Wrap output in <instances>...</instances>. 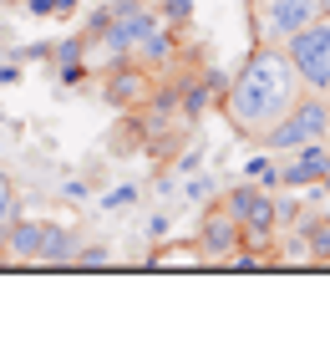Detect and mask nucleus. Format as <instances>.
Here are the masks:
<instances>
[{
  "mask_svg": "<svg viewBox=\"0 0 330 356\" xmlns=\"http://www.w3.org/2000/svg\"><path fill=\"white\" fill-rule=\"evenodd\" d=\"M300 76H295L285 46H254L249 56L239 61V72L229 76L224 87V118L229 127H234L239 138L249 143H264V133L285 118V112L295 107V97H300Z\"/></svg>",
  "mask_w": 330,
  "mask_h": 356,
  "instance_id": "obj_1",
  "label": "nucleus"
},
{
  "mask_svg": "<svg viewBox=\"0 0 330 356\" xmlns=\"http://www.w3.org/2000/svg\"><path fill=\"white\" fill-rule=\"evenodd\" d=\"M320 138H330V97L300 92L295 107L264 133V148L270 153H290V148H300V143H320Z\"/></svg>",
  "mask_w": 330,
  "mask_h": 356,
  "instance_id": "obj_2",
  "label": "nucleus"
},
{
  "mask_svg": "<svg viewBox=\"0 0 330 356\" xmlns=\"http://www.w3.org/2000/svg\"><path fill=\"white\" fill-rule=\"evenodd\" d=\"M285 56H290V67H295V76H300L305 92L330 97V15L325 10L305 31H295V36L285 41Z\"/></svg>",
  "mask_w": 330,
  "mask_h": 356,
  "instance_id": "obj_3",
  "label": "nucleus"
},
{
  "mask_svg": "<svg viewBox=\"0 0 330 356\" xmlns=\"http://www.w3.org/2000/svg\"><path fill=\"white\" fill-rule=\"evenodd\" d=\"M325 10V0H254V31L264 46H285Z\"/></svg>",
  "mask_w": 330,
  "mask_h": 356,
  "instance_id": "obj_4",
  "label": "nucleus"
},
{
  "mask_svg": "<svg viewBox=\"0 0 330 356\" xmlns=\"http://www.w3.org/2000/svg\"><path fill=\"white\" fill-rule=\"evenodd\" d=\"M193 245L198 254H204V265H229V254H234L244 245V234H239V219H229L219 199L198 209V229H193Z\"/></svg>",
  "mask_w": 330,
  "mask_h": 356,
  "instance_id": "obj_5",
  "label": "nucleus"
},
{
  "mask_svg": "<svg viewBox=\"0 0 330 356\" xmlns=\"http://www.w3.org/2000/svg\"><path fill=\"white\" fill-rule=\"evenodd\" d=\"M330 173V138L290 148L285 163H274V188H310Z\"/></svg>",
  "mask_w": 330,
  "mask_h": 356,
  "instance_id": "obj_6",
  "label": "nucleus"
},
{
  "mask_svg": "<svg viewBox=\"0 0 330 356\" xmlns=\"http://www.w3.org/2000/svg\"><path fill=\"white\" fill-rule=\"evenodd\" d=\"M41 245H46V219L15 214L0 234V265H41Z\"/></svg>",
  "mask_w": 330,
  "mask_h": 356,
  "instance_id": "obj_7",
  "label": "nucleus"
},
{
  "mask_svg": "<svg viewBox=\"0 0 330 356\" xmlns=\"http://www.w3.org/2000/svg\"><path fill=\"white\" fill-rule=\"evenodd\" d=\"M147 92H153V76L138 61H117V67L102 72V97L112 107H138V102H147Z\"/></svg>",
  "mask_w": 330,
  "mask_h": 356,
  "instance_id": "obj_8",
  "label": "nucleus"
},
{
  "mask_svg": "<svg viewBox=\"0 0 330 356\" xmlns=\"http://www.w3.org/2000/svg\"><path fill=\"white\" fill-rule=\"evenodd\" d=\"M76 245H81L76 224L46 219V245H41V265H46V270H66V265L76 260Z\"/></svg>",
  "mask_w": 330,
  "mask_h": 356,
  "instance_id": "obj_9",
  "label": "nucleus"
},
{
  "mask_svg": "<svg viewBox=\"0 0 330 356\" xmlns=\"http://www.w3.org/2000/svg\"><path fill=\"white\" fill-rule=\"evenodd\" d=\"M178 56V41H173V26H158V31H147V36L132 46V61L138 67H168V61Z\"/></svg>",
  "mask_w": 330,
  "mask_h": 356,
  "instance_id": "obj_10",
  "label": "nucleus"
},
{
  "mask_svg": "<svg viewBox=\"0 0 330 356\" xmlns=\"http://www.w3.org/2000/svg\"><path fill=\"white\" fill-rule=\"evenodd\" d=\"M147 265H153V270H198L204 254H198L193 239H183V245H168V239H163V245L147 254Z\"/></svg>",
  "mask_w": 330,
  "mask_h": 356,
  "instance_id": "obj_11",
  "label": "nucleus"
},
{
  "mask_svg": "<svg viewBox=\"0 0 330 356\" xmlns=\"http://www.w3.org/2000/svg\"><path fill=\"white\" fill-rule=\"evenodd\" d=\"M300 234L310 239V254L315 265H330V214H315V204L300 214Z\"/></svg>",
  "mask_w": 330,
  "mask_h": 356,
  "instance_id": "obj_12",
  "label": "nucleus"
},
{
  "mask_svg": "<svg viewBox=\"0 0 330 356\" xmlns=\"http://www.w3.org/2000/svg\"><path fill=\"white\" fill-rule=\"evenodd\" d=\"M213 199H219V178H213V173H204V168L183 173V184H178V204H183V209H204Z\"/></svg>",
  "mask_w": 330,
  "mask_h": 356,
  "instance_id": "obj_13",
  "label": "nucleus"
},
{
  "mask_svg": "<svg viewBox=\"0 0 330 356\" xmlns=\"http://www.w3.org/2000/svg\"><path fill=\"white\" fill-rule=\"evenodd\" d=\"M142 204V184H107L102 193H97V209L102 214H127V209Z\"/></svg>",
  "mask_w": 330,
  "mask_h": 356,
  "instance_id": "obj_14",
  "label": "nucleus"
},
{
  "mask_svg": "<svg viewBox=\"0 0 330 356\" xmlns=\"http://www.w3.org/2000/svg\"><path fill=\"white\" fill-rule=\"evenodd\" d=\"M107 265H117V245H107V239H81L76 245L72 270H107Z\"/></svg>",
  "mask_w": 330,
  "mask_h": 356,
  "instance_id": "obj_15",
  "label": "nucleus"
},
{
  "mask_svg": "<svg viewBox=\"0 0 330 356\" xmlns=\"http://www.w3.org/2000/svg\"><path fill=\"white\" fill-rule=\"evenodd\" d=\"M21 214V193H15V184H10V173H0V229Z\"/></svg>",
  "mask_w": 330,
  "mask_h": 356,
  "instance_id": "obj_16",
  "label": "nucleus"
},
{
  "mask_svg": "<svg viewBox=\"0 0 330 356\" xmlns=\"http://www.w3.org/2000/svg\"><path fill=\"white\" fill-rule=\"evenodd\" d=\"M153 10H158V21H163V26H183L188 15H193V0H158Z\"/></svg>",
  "mask_w": 330,
  "mask_h": 356,
  "instance_id": "obj_17",
  "label": "nucleus"
},
{
  "mask_svg": "<svg viewBox=\"0 0 330 356\" xmlns=\"http://www.w3.org/2000/svg\"><path fill=\"white\" fill-rule=\"evenodd\" d=\"M305 199H290V193H285V199H274V229H285V224H300V214H305Z\"/></svg>",
  "mask_w": 330,
  "mask_h": 356,
  "instance_id": "obj_18",
  "label": "nucleus"
},
{
  "mask_svg": "<svg viewBox=\"0 0 330 356\" xmlns=\"http://www.w3.org/2000/svg\"><path fill=\"white\" fill-rule=\"evenodd\" d=\"M56 199H61V204H87V199H92V178H61Z\"/></svg>",
  "mask_w": 330,
  "mask_h": 356,
  "instance_id": "obj_19",
  "label": "nucleus"
},
{
  "mask_svg": "<svg viewBox=\"0 0 330 356\" xmlns=\"http://www.w3.org/2000/svg\"><path fill=\"white\" fill-rule=\"evenodd\" d=\"M173 234V214L168 209H158V214H147V239H153V245H163V239Z\"/></svg>",
  "mask_w": 330,
  "mask_h": 356,
  "instance_id": "obj_20",
  "label": "nucleus"
},
{
  "mask_svg": "<svg viewBox=\"0 0 330 356\" xmlns=\"http://www.w3.org/2000/svg\"><path fill=\"white\" fill-rule=\"evenodd\" d=\"M15 61H51V46L36 41V46H15Z\"/></svg>",
  "mask_w": 330,
  "mask_h": 356,
  "instance_id": "obj_21",
  "label": "nucleus"
},
{
  "mask_svg": "<svg viewBox=\"0 0 330 356\" xmlns=\"http://www.w3.org/2000/svg\"><path fill=\"white\" fill-rule=\"evenodd\" d=\"M198 168H204V143H198V148H188L183 158H178V178H183V173H198Z\"/></svg>",
  "mask_w": 330,
  "mask_h": 356,
  "instance_id": "obj_22",
  "label": "nucleus"
},
{
  "mask_svg": "<svg viewBox=\"0 0 330 356\" xmlns=\"http://www.w3.org/2000/svg\"><path fill=\"white\" fill-rule=\"evenodd\" d=\"M21 82V61H0V87H15Z\"/></svg>",
  "mask_w": 330,
  "mask_h": 356,
  "instance_id": "obj_23",
  "label": "nucleus"
},
{
  "mask_svg": "<svg viewBox=\"0 0 330 356\" xmlns=\"http://www.w3.org/2000/svg\"><path fill=\"white\" fill-rule=\"evenodd\" d=\"M26 15H56V0H21Z\"/></svg>",
  "mask_w": 330,
  "mask_h": 356,
  "instance_id": "obj_24",
  "label": "nucleus"
},
{
  "mask_svg": "<svg viewBox=\"0 0 330 356\" xmlns=\"http://www.w3.org/2000/svg\"><path fill=\"white\" fill-rule=\"evenodd\" d=\"M112 10H127V6H147V0H107Z\"/></svg>",
  "mask_w": 330,
  "mask_h": 356,
  "instance_id": "obj_25",
  "label": "nucleus"
},
{
  "mask_svg": "<svg viewBox=\"0 0 330 356\" xmlns=\"http://www.w3.org/2000/svg\"><path fill=\"white\" fill-rule=\"evenodd\" d=\"M0 143H6V112H0Z\"/></svg>",
  "mask_w": 330,
  "mask_h": 356,
  "instance_id": "obj_26",
  "label": "nucleus"
},
{
  "mask_svg": "<svg viewBox=\"0 0 330 356\" xmlns=\"http://www.w3.org/2000/svg\"><path fill=\"white\" fill-rule=\"evenodd\" d=\"M6 6H15V0H0V10H6Z\"/></svg>",
  "mask_w": 330,
  "mask_h": 356,
  "instance_id": "obj_27",
  "label": "nucleus"
}]
</instances>
